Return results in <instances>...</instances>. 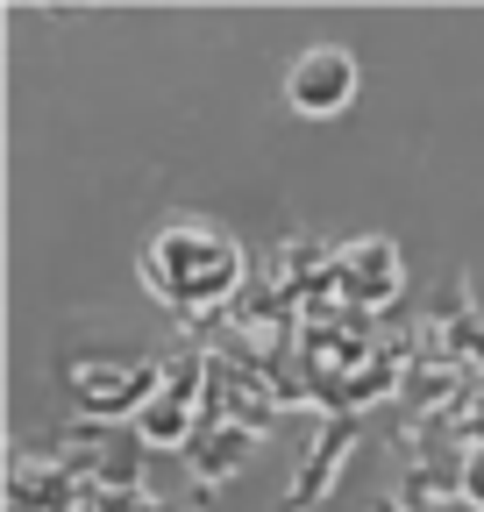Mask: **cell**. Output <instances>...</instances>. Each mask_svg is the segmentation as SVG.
Listing matches in <instances>:
<instances>
[{
    "label": "cell",
    "instance_id": "4",
    "mask_svg": "<svg viewBox=\"0 0 484 512\" xmlns=\"http://www.w3.org/2000/svg\"><path fill=\"white\" fill-rule=\"evenodd\" d=\"M356 86H363V72H356V57L342 43H314V50H299L285 64V107L307 114V121L349 114L356 107Z\"/></svg>",
    "mask_w": 484,
    "mask_h": 512
},
{
    "label": "cell",
    "instance_id": "5",
    "mask_svg": "<svg viewBox=\"0 0 484 512\" xmlns=\"http://www.w3.org/2000/svg\"><path fill=\"white\" fill-rule=\"evenodd\" d=\"M399 285H406V264H399V242H385V235H356L328 256V292L356 313L399 299Z\"/></svg>",
    "mask_w": 484,
    "mask_h": 512
},
{
    "label": "cell",
    "instance_id": "1",
    "mask_svg": "<svg viewBox=\"0 0 484 512\" xmlns=\"http://www.w3.org/2000/svg\"><path fill=\"white\" fill-rule=\"evenodd\" d=\"M242 278H250V256L214 221H164L143 249V285L171 313H214L242 292Z\"/></svg>",
    "mask_w": 484,
    "mask_h": 512
},
{
    "label": "cell",
    "instance_id": "8",
    "mask_svg": "<svg viewBox=\"0 0 484 512\" xmlns=\"http://www.w3.org/2000/svg\"><path fill=\"white\" fill-rule=\"evenodd\" d=\"M463 491H470V498L484 505V441H477L470 456H463Z\"/></svg>",
    "mask_w": 484,
    "mask_h": 512
},
{
    "label": "cell",
    "instance_id": "9",
    "mask_svg": "<svg viewBox=\"0 0 484 512\" xmlns=\"http://www.w3.org/2000/svg\"><path fill=\"white\" fill-rule=\"evenodd\" d=\"M428 512H484V505H477V498H470V491H456V498H435V505H428Z\"/></svg>",
    "mask_w": 484,
    "mask_h": 512
},
{
    "label": "cell",
    "instance_id": "2",
    "mask_svg": "<svg viewBox=\"0 0 484 512\" xmlns=\"http://www.w3.org/2000/svg\"><path fill=\"white\" fill-rule=\"evenodd\" d=\"M157 384H164V363H150V356H86V363H72V406L93 427L136 420L157 399Z\"/></svg>",
    "mask_w": 484,
    "mask_h": 512
},
{
    "label": "cell",
    "instance_id": "3",
    "mask_svg": "<svg viewBox=\"0 0 484 512\" xmlns=\"http://www.w3.org/2000/svg\"><path fill=\"white\" fill-rule=\"evenodd\" d=\"M200 420H207V370H200V356H171L157 399L129 427H136V448H178V456H186V441L200 434Z\"/></svg>",
    "mask_w": 484,
    "mask_h": 512
},
{
    "label": "cell",
    "instance_id": "6",
    "mask_svg": "<svg viewBox=\"0 0 484 512\" xmlns=\"http://www.w3.org/2000/svg\"><path fill=\"white\" fill-rule=\"evenodd\" d=\"M250 456H257V427L221 420V413H207V420H200V434L186 441V463H193V477H200V484H228Z\"/></svg>",
    "mask_w": 484,
    "mask_h": 512
},
{
    "label": "cell",
    "instance_id": "7",
    "mask_svg": "<svg viewBox=\"0 0 484 512\" xmlns=\"http://www.w3.org/2000/svg\"><path fill=\"white\" fill-rule=\"evenodd\" d=\"M72 498H79V477L65 470V463H57V470H36V463H22L15 470V505L22 512H72Z\"/></svg>",
    "mask_w": 484,
    "mask_h": 512
}]
</instances>
